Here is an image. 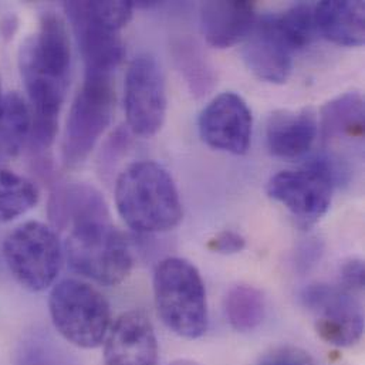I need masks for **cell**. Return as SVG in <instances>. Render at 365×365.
<instances>
[{"label": "cell", "mask_w": 365, "mask_h": 365, "mask_svg": "<svg viewBox=\"0 0 365 365\" xmlns=\"http://www.w3.org/2000/svg\"><path fill=\"white\" fill-rule=\"evenodd\" d=\"M253 118L246 101L235 93L215 97L200 113L199 133L210 148L243 155L252 143Z\"/></svg>", "instance_id": "obj_11"}, {"label": "cell", "mask_w": 365, "mask_h": 365, "mask_svg": "<svg viewBox=\"0 0 365 365\" xmlns=\"http://www.w3.org/2000/svg\"><path fill=\"white\" fill-rule=\"evenodd\" d=\"M63 249L73 272L101 286L123 283L134 266L130 243L110 219L74 226Z\"/></svg>", "instance_id": "obj_4"}, {"label": "cell", "mask_w": 365, "mask_h": 365, "mask_svg": "<svg viewBox=\"0 0 365 365\" xmlns=\"http://www.w3.org/2000/svg\"><path fill=\"white\" fill-rule=\"evenodd\" d=\"M48 217L60 230L90 220L110 219L103 195L86 183H70L56 189L48 202Z\"/></svg>", "instance_id": "obj_17"}, {"label": "cell", "mask_w": 365, "mask_h": 365, "mask_svg": "<svg viewBox=\"0 0 365 365\" xmlns=\"http://www.w3.org/2000/svg\"><path fill=\"white\" fill-rule=\"evenodd\" d=\"M264 297L253 286L236 284L226 294V319L230 327L239 333H249L257 329L264 319Z\"/></svg>", "instance_id": "obj_22"}, {"label": "cell", "mask_w": 365, "mask_h": 365, "mask_svg": "<svg viewBox=\"0 0 365 365\" xmlns=\"http://www.w3.org/2000/svg\"><path fill=\"white\" fill-rule=\"evenodd\" d=\"M168 365H200L199 363H196V361H192V360H186V359H182V360H175V361H173L171 364Z\"/></svg>", "instance_id": "obj_29"}, {"label": "cell", "mask_w": 365, "mask_h": 365, "mask_svg": "<svg viewBox=\"0 0 365 365\" xmlns=\"http://www.w3.org/2000/svg\"><path fill=\"white\" fill-rule=\"evenodd\" d=\"M106 365H158V340L143 312H127L110 327L104 340Z\"/></svg>", "instance_id": "obj_14"}, {"label": "cell", "mask_w": 365, "mask_h": 365, "mask_svg": "<svg viewBox=\"0 0 365 365\" xmlns=\"http://www.w3.org/2000/svg\"><path fill=\"white\" fill-rule=\"evenodd\" d=\"M3 257L20 286L30 292H43L56 282L64 249L53 227L29 220L6 236Z\"/></svg>", "instance_id": "obj_7"}, {"label": "cell", "mask_w": 365, "mask_h": 365, "mask_svg": "<svg viewBox=\"0 0 365 365\" xmlns=\"http://www.w3.org/2000/svg\"><path fill=\"white\" fill-rule=\"evenodd\" d=\"M256 21L252 1H206L200 6V29L215 48H229L245 40Z\"/></svg>", "instance_id": "obj_15"}, {"label": "cell", "mask_w": 365, "mask_h": 365, "mask_svg": "<svg viewBox=\"0 0 365 365\" xmlns=\"http://www.w3.org/2000/svg\"><path fill=\"white\" fill-rule=\"evenodd\" d=\"M207 249L220 255H235L240 253L246 247L245 237L235 230L219 232L207 242Z\"/></svg>", "instance_id": "obj_27"}, {"label": "cell", "mask_w": 365, "mask_h": 365, "mask_svg": "<svg viewBox=\"0 0 365 365\" xmlns=\"http://www.w3.org/2000/svg\"><path fill=\"white\" fill-rule=\"evenodd\" d=\"M346 177L341 163L317 155L300 170L282 171L267 183V193L282 203L303 226L319 222L330 209L334 187Z\"/></svg>", "instance_id": "obj_6"}, {"label": "cell", "mask_w": 365, "mask_h": 365, "mask_svg": "<svg viewBox=\"0 0 365 365\" xmlns=\"http://www.w3.org/2000/svg\"><path fill=\"white\" fill-rule=\"evenodd\" d=\"M317 33L327 40L344 46L360 47L365 41V3L357 1H320L314 4Z\"/></svg>", "instance_id": "obj_18"}, {"label": "cell", "mask_w": 365, "mask_h": 365, "mask_svg": "<svg viewBox=\"0 0 365 365\" xmlns=\"http://www.w3.org/2000/svg\"><path fill=\"white\" fill-rule=\"evenodd\" d=\"M115 205L123 220L138 233H163L182 220V202L170 173L154 161L127 167L115 182Z\"/></svg>", "instance_id": "obj_2"}, {"label": "cell", "mask_w": 365, "mask_h": 365, "mask_svg": "<svg viewBox=\"0 0 365 365\" xmlns=\"http://www.w3.org/2000/svg\"><path fill=\"white\" fill-rule=\"evenodd\" d=\"M154 300L163 323L177 336L196 340L207 330L206 290L199 270L181 257H168L154 272Z\"/></svg>", "instance_id": "obj_3"}, {"label": "cell", "mask_w": 365, "mask_h": 365, "mask_svg": "<svg viewBox=\"0 0 365 365\" xmlns=\"http://www.w3.org/2000/svg\"><path fill=\"white\" fill-rule=\"evenodd\" d=\"M293 53L279 29L277 14L256 19L245 38L243 60L247 68L266 83L287 81L293 67Z\"/></svg>", "instance_id": "obj_12"}, {"label": "cell", "mask_w": 365, "mask_h": 365, "mask_svg": "<svg viewBox=\"0 0 365 365\" xmlns=\"http://www.w3.org/2000/svg\"><path fill=\"white\" fill-rule=\"evenodd\" d=\"M38 187L0 161V223L11 222L38 202Z\"/></svg>", "instance_id": "obj_21"}, {"label": "cell", "mask_w": 365, "mask_h": 365, "mask_svg": "<svg viewBox=\"0 0 365 365\" xmlns=\"http://www.w3.org/2000/svg\"><path fill=\"white\" fill-rule=\"evenodd\" d=\"M317 134L319 124L310 110L276 111L266 128L267 148L277 158L294 160L312 150Z\"/></svg>", "instance_id": "obj_16"}, {"label": "cell", "mask_w": 365, "mask_h": 365, "mask_svg": "<svg viewBox=\"0 0 365 365\" xmlns=\"http://www.w3.org/2000/svg\"><path fill=\"white\" fill-rule=\"evenodd\" d=\"M48 310L60 336L78 349L100 347L111 327L107 299L91 284L76 279H66L53 287Z\"/></svg>", "instance_id": "obj_5"}, {"label": "cell", "mask_w": 365, "mask_h": 365, "mask_svg": "<svg viewBox=\"0 0 365 365\" xmlns=\"http://www.w3.org/2000/svg\"><path fill=\"white\" fill-rule=\"evenodd\" d=\"M19 68L33 106L30 140L37 150H48L58 130L71 68L68 31L58 14L44 13L38 30L21 43Z\"/></svg>", "instance_id": "obj_1"}, {"label": "cell", "mask_w": 365, "mask_h": 365, "mask_svg": "<svg viewBox=\"0 0 365 365\" xmlns=\"http://www.w3.org/2000/svg\"><path fill=\"white\" fill-rule=\"evenodd\" d=\"M64 10L74 29L86 73L113 74L125 54L120 31L93 19L86 11L83 1H67Z\"/></svg>", "instance_id": "obj_13"}, {"label": "cell", "mask_w": 365, "mask_h": 365, "mask_svg": "<svg viewBox=\"0 0 365 365\" xmlns=\"http://www.w3.org/2000/svg\"><path fill=\"white\" fill-rule=\"evenodd\" d=\"M279 29L293 51L307 47L317 34L314 4L299 3L277 14Z\"/></svg>", "instance_id": "obj_23"}, {"label": "cell", "mask_w": 365, "mask_h": 365, "mask_svg": "<svg viewBox=\"0 0 365 365\" xmlns=\"http://www.w3.org/2000/svg\"><path fill=\"white\" fill-rule=\"evenodd\" d=\"M31 134V111L21 96L10 93L0 100V161L16 158Z\"/></svg>", "instance_id": "obj_20"}, {"label": "cell", "mask_w": 365, "mask_h": 365, "mask_svg": "<svg viewBox=\"0 0 365 365\" xmlns=\"http://www.w3.org/2000/svg\"><path fill=\"white\" fill-rule=\"evenodd\" d=\"M180 61L183 74L192 87V91L203 94L212 84V77L206 61H203V57L200 56L197 48L192 44L182 43Z\"/></svg>", "instance_id": "obj_25"}, {"label": "cell", "mask_w": 365, "mask_h": 365, "mask_svg": "<svg viewBox=\"0 0 365 365\" xmlns=\"http://www.w3.org/2000/svg\"><path fill=\"white\" fill-rule=\"evenodd\" d=\"M304 306L314 314L317 336L334 347H351L364 333L361 307L341 286L312 284L303 292Z\"/></svg>", "instance_id": "obj_10"}, {"label": "cell", "mask_w": 365, "mask_h": 365, "mask_svg": "<svg viewBox=\"0 0 365 365\" xmlns=\"http://www.w3.org/2000/svg\"><path fill=\"white\" fill-rule=\"evenodd\" d=\"M1 97H3V96H1V86H0V100H1Z\"/></svg>", "instance_id": "obj_30"}, {"label": "cell", "mask_w": 365, "mask_h": 365, "mask_svg": "<svg viewBox=\"0 0 365 365\" xmlns=\"http://www.w3.org/2000/svg\"><path fill=\"white\" fill-rule=\"evenodd\" d=\"M124 107L131 131L143 138L160 133L167 115V90L163 70L151 54L137 56L128 66Z\"/></svg>", "instance_id": "obj_9"}, {"label": "cell", "mask_w": 365, "mask_h": 365, "mask_svg": "<svg viewBox=\"0 0 365 365\" xmlns=\"http://www.w3.org/2000/svg\"><path fill=\"white\" fill-rule=\"evenodd\" d=\"M364 263L360 259L349 260L343 264L340 273V286L350 293L364 289Z\"/></svg>", "instance_id": "obj_28"}, {"label": "cell", "mask_w": 365, "mask_h": 365, "mask_svg": "<svg viewBox=\"0 0 365 365\" xmlns=\"http://www.w3.org/2000/svg\"><path fill=\"white\" fill-rule=\"evenodd\" d=\"M114 101L111 74L86 73L67 118L63 140L66 167H77L87 160L111 123Z\"/></svg>", "instance_id": "obj_8"}, {"label": "cell", "mask_w": 365, "mask_h": 365, "mask_svg": "<svg viewBox=\"0 0 365 365\" xmlns=\"http://www.w3.org/2000/svg\"><path fill=\"white\" fill-rule=\"evenodd\" d=\"M322 130L327 143L361 141L364 137V98L360 93H346L322 111Z\"/></svg>", "instance_id": "obj_19"}, {"label": "cell", "mask_w": 365, "mask_h": 365, "mask_svg": "<svg viewBox=\"0 0 365 365\" xmlns=\"http://www.w3.org/2000/svg\"><path fill=\"white\" fill-rule=\"evenodd\" d=\"M83 6L93 19L118 31L130 23L134 11L131 1H83Z\"/></svg>", "instance_id": "obj_24"}, {"label": "cell", "mask_w": 365, "mask_h": 365, "mask_svg": "<svg viewBox=\"0 0 365 365\" xmlns=\"http://www.w3.org/2000/svg\"><path fill=\"white\" fill-rule=\"evenodd\" d=\"M257 365H316V363L304 350L293 346H283L269 351Z\"/></svg>", "instance_id": "obj_26"}]
</instances>
